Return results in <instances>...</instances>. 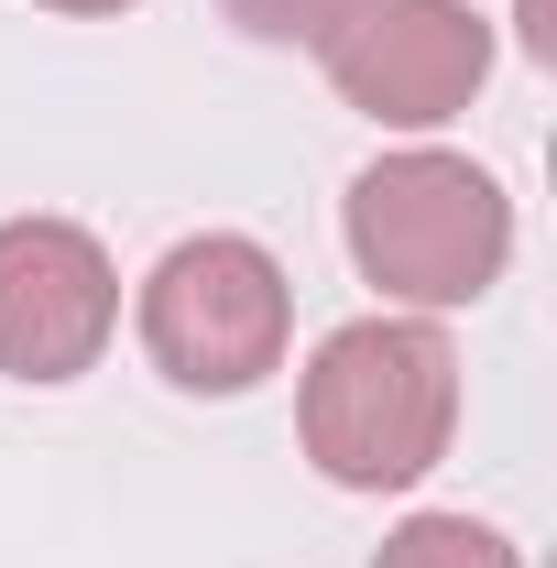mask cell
Masks as SVG:
<instances>
[{"instance_id":"6da1fadb","label":"cell","mask_w":557,"mask_h":568,"mask_svg":"<svg viewBox=\"0 0 557 568\" xmlns=\"http://www.w3.org/2000/svg\"><path fill=\"white\" fill-rule=\"evenodd\" d=\"M295 426L340 493H416L459 426V351L426 317H350L306 361Z\"/></svg>"},{"instance_id":"ba28073f","label":"cell","mask_w":557,"mask_h":568,"mask_svg":"<svg viewBox=\"0 0 557 568\" xmlns=\"http://www.w3.org/2000/svg\"><path fill=\"white\" fill-rule=\"evenodd\" d=\"M44 11H77V22H99V11H132V0H44Z\"/></svg>"},{"instance_id":"5b68a950","label":"cell","mask_w":557,"mask_h":568,"mask_svg":"<svg viewBox=\"0 0 557 568\" xmlns=\"http://www.w3.org/2000/svg\"><path fill=\"white\" fill-rule=\"evenodd\" d=\"M121 328V274L77 219H0V372L77 383Z\"/></svg>"},{"instance_id":"3957f363","label":"cell","mask_w":557,"mask_h":568,"mask_svg":"<svg viewBox=\"0 0 557 568\" xmlns=\"http://www.w3.org/2000/svg\"><path fill=\"white\" fill-rule=\"evenodd\" d=\"M284 339H295V284L241 230H198L142 274V351L175 394H252L263 372H284Z\"/></svg>"},{"instance_id":"7a4b0ae2","label":"cell","mask_w":557,"mask_h":568,"mask_svg":"<svg viewBox=\"0 0 557 568\" xmlns=\"http://www.w3.org/2000/svg\"><path fill=\"white\" fill-rule=\"evenodd\" d=\"M340 230H350L361 284H383V295L416 306V317L492 295L503 263H514V197L492 186L470 153H426V142L350 175Z\"/></svg>"},{"instance_id":"8992f818","label":"cell","mask_w":557,"mask_h":568,"mask_svg":"<svg viewBox=\"0 0 557 568\" xmlns=\"http://www.w3.org/2000/svg\"><path fill=\"white\" fill-rule=\"evenodd\" d=\"M372 568H525L492 525H470V514H405L383 547H372Z\"/></svg>"},{"instance_id":"52a82bcc","label":"cell","mask_w":557,"mask_h":568,"mask_svg":"<svg viewBox=\"0 0 557 568\" xmlns=\"http://www.w3.org/2000/svg\"><path fill=\"white\" fill-rule=\"evenodd\" d=\"M219 11H230L252 44H317V33L340 22L350 0H219Z\"/></svg>"},{"instance_id":"277c9868","label":"cell","mask_w":557,"mask_h":568,"mask_svg":"<svg viewBox=\"0 0 557 568\" xmlns=\"http://www.w3.org/2000/svg\"><path fill=\"white\" fill-rule=\"evenodd\" d=\"M328 88L383 132H437L482 99L492 77V22L470 0H350L317 33Z\"/></svg>"}]
</instances>
